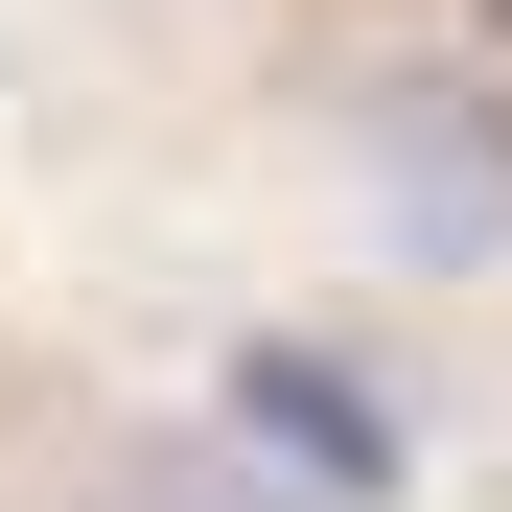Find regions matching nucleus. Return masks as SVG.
I'll use <instances>...</instances> for the list:
<instances>
[{
  "label": "nucleus",
  "instance_id": "f257e3e1",
  "mask_svg": "<svg viewBox=\"0 0 512 512\" xmlns=\"http://www.w3.org/2000/svg\"><path fill=\"white\" fill-rule=\"evenodd\" d=\"M233 443H280V489H396V396H350L326 350H233Z\"/></svg>",
  "mask_w": 512,
  "mask_h": 512
}]
</instances>
